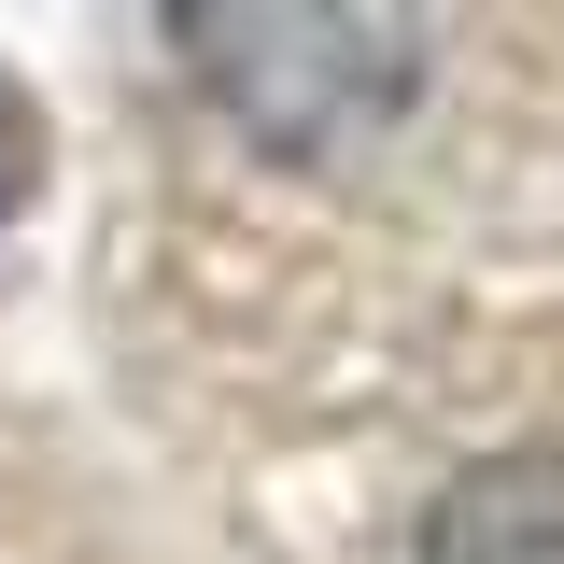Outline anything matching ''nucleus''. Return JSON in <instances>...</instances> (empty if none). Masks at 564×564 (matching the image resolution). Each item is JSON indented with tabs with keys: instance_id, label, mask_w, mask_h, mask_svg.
Returning a JSON list of instances; mask_svg holds the SVG:
<instances>
[{
	"instance_id": "nucleus-3",
	"label": "nucleus",
	"mask_w": 564,
	"mask_h": 564,
	"mask_svg": "<svg viewBox=\"0 0 564 564\" xmlns=\"http://www.w3.org/2000/svg\"><path fill=\"white\" fill-rule=\"evenodd\" d=\"M29 184H43V99H29V85H0V226L29 212Z\"/></svg>"
},
{
	"instance_id": "nucleus-2",
	"label": "nucleus",
	"mask_w": 564,
	"mask_h": 564,
	"mask_svg": "<svg viewBox=\"0 0 564 564\" xmlns=\"http://www.w3.org/2000/svg\"><path fill=\"white\" fill-rule=\"evenodd\" d=\"M423 564H564V452H494L437 494Z\"/></svg>"
},
{
	"instance_id": "nucleus-1",
	"label": "nucleus",
	"mask_w": 564,
	"mask_h": 564,
	"mask_svg": "<svg viewBox=\"0 0 564 564\" xmlns=\"http://www.w3.org/2000/svg\"><path fill=\"white\" fill-rule=\"evenodd\" d=\"M170 57L282 170H367L437 70V0H155Z\"/></svg>"
}]
</instances>
